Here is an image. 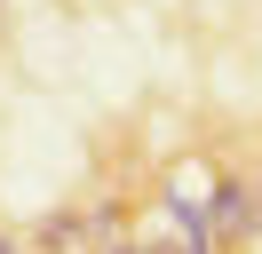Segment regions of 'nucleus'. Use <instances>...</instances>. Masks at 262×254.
I'll return each mask as SVG.
<instances>
[{"label": "nucleus", "instance_id": "1", "mask_svg": "<svg viewBox=\"0 0 262 254\" xmlns=\"http://www.w3.org/2000/svg\"><path fill=\"white\" fill-rule=\"evenodd\" d=\"M246 215H254V190H246V183H223V190H214V206H207V230H214V238H238Z\"/></svg>", "mask_w": 262, "mask_h": 254}, {"label": "nucleus", "instance_id": "2", "mask_svg": "<svg viewBox=\"0 0 262 254\" xmlns=\"http://www.w3.org/2000/svg\"><path fill=\"white\" fill-rule=\"evenodd\" d=\"M103 254H143V246H127V238H119V246H103Z\"/></svg>", "mask_w": 262, "mask_h": 254}, {"label": "nucleus", "instance_id": "3", "mask_svg": "<svg viewBox=\"0 0 262 254\" xmlns=\"http://www.w3.org/2000/svg\"><path fill=\"white\" fill-rule=\"evenodd\" d=\"M0 254H16V246H8V238H0Z\"/></svg>", "mask_w": 262, "mask_h": 254}]
</instances>
